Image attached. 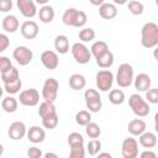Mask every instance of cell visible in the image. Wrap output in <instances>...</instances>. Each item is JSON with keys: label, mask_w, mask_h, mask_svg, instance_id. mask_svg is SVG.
<instances>
[{"label": "cell", "mask_w": 158, "mask_h": 158, "mask_svg": "<svg viewBox=\"0 0 158 158\" xmlns=\"http://www.w3.org/2000/svg\"><path fill=\"white\" fill-rule=\"evenodd\" d=\"M141 44L144 48L158 47V25L154 22H146L141 30Z\"/></svg>", "instance_id": "1"}, {"label": "cell", "mask_w": 158, "mask_h": 158, "mask_svg": "<svg viewBox=\"0 0 158 158\" xmlns=\"http://www.w3.org/2000/svg\"><path fill=\"white\" fill-rule=\"evenodd\" d=\"M88 21V16L84 11L77 10L74 7H68L62 15V22L65 26H73L78 28H84Z\"/></svg>", "instance_id": "2"}, {"label": "cell", "mask_w": 158, "mask_h": 158, "mask_svg": "<svg viewBox=\"0 0 158 158\" xmlns=\"http://www.w3.org/2000/svg\"><path fill=\"white\" fill-rule=\"evenodd\" d=\"M116 83L120 88H128L133 80H135V75H133V68L130 63H122L118 65L117 72H116Z\"/></svg>", "instance_id": "3"}, {"label": "cell", "mask_w": 158, "mask_h": 158, "mask_svg": "<svg viewBox=\"0 0 158 158\" xmlns=\"http://www.w3.org/2000/svg\"><path fill=\"white\" fill-rule=\"evenodd\" d=\"M128 105H130L132 112L138 117H146V116H148V114L151 111L149 104L139 94H132L128 98Z\"/></svg>", "instance_id": "4"}, {"label": "cell", "mask_w": 158, "mask_h": 158, "mask_svg": "<svg viewBox=\"0 0 158 158\" xmlns=\"http://www.w3.org/2000/svg\"><path fill=\"white\" fill-rule=\"evenodd\" d=\"M70 52H72V56H73L74 60L79 64H88L91 59L90 49L81 42H75L70 47Z\"/></svg>", "instance_id": "5"}, {"label": "cell", "mask_w": 158, "mask_h": 158, "mask_svg": "<svg viewBox=\"0 0 158 158\" xmlns=\"http://www.w3.org/2000/svg\"><path fill=\"white\" fill-rule=\"evenodd\" d=\"M58 89H59V83L54 78H47L43 83L42 86V98L43 101H49L54 102L57 96H58Z\"/></svg>", "instance_id": "6"}, {"label": "cell", "mask_w": 158, "mask_h": 158, "mask_svg": "<svg viewBox=\"0 0 158 158\" xmlns=\"http://www.w3.org/2000/svg\"><path fill=\"white\" fill-rule=\"evenodd\" d=\"M84 99L85 105L90 112H99L102 107V101L100 98V94L95 89H86L84 91Z\"/></svg>", "instance_id": "7"}, {"label": "cell", "mask_w": 158, "mask_h": 158, "mask_svg": "<svg viewBox=\"0 0 158 158\" xmlns=\"http://www.w3.org/2000/svg\"><path fill=\"white\" fill-rule=\"evenodd\" d=\"M114 79H115V77H114L112 72L109 69H101L95 75L96 86L100 91H109L112 88Z\"/></svg>", "instance_id": "8"}, {"label": "cell", "mask_w": 158, "mask_h": 158, "mask_svg": "<svg viewBox=\"0 0 158 158\" xmlns=\"http://www.w3.org/2000/svg\"><path fill=\"white\" fill-rule=\"evenodd\" d=\"M12 57L16 60L17 64L23 67V65H27V64H30L32 62L33 52L26 46H17L12 52Z\"/></svg>", "instance_id": "9"}, {"label": "cell", "mask_w": 158, "mask_h": 158, "mask_svg": "<svg viewBox=\"0 0 158 158\" xmlns=\"http://www.w3.org/2000/svg\"><path fill=\"white\" fill-rule=\"evenodd\" d=\"M19 102L21 105L28 106V107L36 106L40 102V93L37 91V89H33V88L22 90L19 96Z\"/></svg>", "instance_id": "10"}, {"label": "cell", "mask_w": 158, "mask_h": 158, "mask_svg": "<svg viewBox=\"0 0 158 158\" xmlns=\"http://www.w3.org/2000/svg\"><path fill=\"white\" fill-rule=\"evenodd\" d=\"M121 154L123 158H137L138 157V142L133 137H127L122 141Z\"/></svg>", "instance_id": "11"}, {"label": "cell", "mask_w": 158, "mask_h": 158, "mask_svg": "<svg viewBox=\"0 0 158 158\" xmlns=\"http://www.w3.org/2000/svg\"><path fill=\"white\" fill-rule=\"evenodd\" d=\"M41 63L43 64V67L48 70H54L57 69V67L59 65V57L58 53L54 51H43L41 53Z\"/></svg>", "instance_id": "12"}, {"label": "cell", "mask_w": 158, "mask_h": 158, "mask_svg": "<svg viewBox=\"0 0 158 158\" xmlns=\"http://www.w3.org/2000/svg\"><path fill=\"white\" fill-rule=\"evenodd\" d=\"M27 131L28 130L22 121H14L9 127L7 135L12 141H20L25 136H27Z\"/></svg>", "instance_id": "13"}, {"label": "cell", "mask_w": 158, "mask_h": 158, "mask_svg": "<svg viewBox=\"0 0 158 158\" xmlns=\"http://www.w3.org/2000/svg\"><path fill=\"white\" fill-rule=\"evenodd\" d=\"M16 5H17V9L21 12V15L26 19H32L33 16L37 15L36 2L32 0H17Z\"/></svg>", "instance_id": "14"}, {"label": "cell", "mask_w": 158, "mask_h": 158, "mask_svg": "<svg viewBox=\"0 0 158 158\" xmlns=\"http://www.w3.org/2000/svg\"><path fill=\"white\" fill-rule=\"evenodd\" d=\"M20 31H21V35L25 37V38H27V40H33V38H36L37 36H38V25H37V22H35V21H32V20H27V21H25L22 25H21V27H20Z\"/></svg>", "instance_id": "15"}, {"label": "cell", "mask_w": 158, "mask_h": 158, "mask_svg": "<svg viewBox=\"0 0 158 158\" xmlns=\"http://www.w3.org/2000/svg\"><path fill=\"white\" fill-rule=\"evenodd\" d=\"M151 84H152V80H151V77L146 73H139L135 80H133V85H135V89L137 91H148L151 89Z\"/></svg>", "instance_id": "16"}, {"label": "cell", "mask_w": 158, "mask_h": 158, "mask_svg": "<svg viewBox=\"0 0 158 158\" xmlns=\"http://www.w3.org/2000/svg\"><path fill=\"white\" fill-rule=\"evenodd\" d=\"M1 26L6 33H15L20 27V22L15 15H6L2 19Z\"/></svg>", "instance_id": "17"}, {"label": "cell", "mask_w": 158, "mask_h": 158, "mask_svg": "<svg viewBox=\"0 0 158 158\" xmlns=\"http://www.w3.org/2000/svg\"><path fill=\"white\" fill-rule=\"evenodd\" d=\"M146 128H147V125L142 118H133L128 122V126H127V130L131 136H141L142 133L146 132Z\"/></svg>", "instance_id": "18"}, {"label": "cell", "mask_w": 158, "mask_h": 158, "mask_svg": "<svg viewBox=\"0 0 158 158\" xmlns=\"http://www.w3.org/2000/svg\"><path fill=\"white\" fill-rule=\"evenodd\" d=\"M44 138H46V132H44V130L42 127L32 126V127L28 128V131H27V139L30 142L37 144V143L43 142Z\"/></svg>", "instance_id": "19"}, {"label": "cell", "mask_w": 158, "mask_h": 158, "mask_svg": "<svg viewBox=\"0 0 158 158\" xmlns=\"http://www.w3.org/2000/svg\"><path fill=\"white\" fill-rule=\"evenodd\" d=\"M99 15L104 20H112L117 15V7L112 2H104L99 7Z\"/></svg>", "instance_id": "20"}, {"label": "cell", "mask_w": 158, "mask_h": 158, "mask_svg": "<svg viewBox=\"0 0 158 158\" xmlns=\"http://www.w3.org/2000/svg\"><path fill=\"white\" fill-rule=\"evenodd\" d=\"M38 115L41 116V118H47V117H52L57 115V110L54 106V102H49V101H43L40 104L38 107Z\"/></svg>", "instance_id": "21"}, {"label": "cell", "mask_w": 158, "mask_h": 158, "mask_svg": "<svg viewBox=\"0 0 158 158\" xmlns=\"http://www.w3.org/2000/svg\"><path fill=\"white\" fill-rule=\"evenodd\" d=\"M54 49L59 54H65L69 51V40L65 35H58L54 38Z\"/></svg>", "instance_id": "22"}, {"label": "cell", "mask_w": 158, "mask_h": 158, "mask_svg": "<svg viewBox=\"0 0 158 158\" xmlns=\"http://www.w3.org/2000/svg\"><path fill=\"white\" fill-rule=\"evenodd\" d=\"M86 85V79L83 74L80 73H75V74H72L70 78H69V86L75 90V91H79L81 89H84Z\"/></svg>", "instance_id": "23"}, {"label": "cell", "mask_w": 158, "mask_h": 158, "mask_svg": "<svg viewBox=\"0 0 158 158\" xmlns=\"http://www.w3.org/2000/svg\"><path fill=\"white\" fill-rule=\"evenodd\" d=\"M54 9L51 6V5H43L40 11H38V17H40V21L43 22V23H49L53 21L54 19Z\"/></svg>", "instance_id": "24"}, {"label": "cell", "mask_w": 158, "mask_h": 158, "mask_svg": "<svg viewBox=\"0 0 158 158\" xmlns=\"http://www.w3.org/2000/svg\"><path fill=\"white\" fill-rule=\"evenodd\" d=\"M139 144L144 148H153L157 146V136L153 132L146 131L139 136Z\"/></svg>", "instance_id": "25"}, {"label": "cell", "mask_w": 158, "mask_h": 158, "mask_svg": "<svg viewBox=\"0 0 158 158\" xmlns=\"http://www.w3.org/2000/svg\"><path fill=\"white\" fill-rule=\"evenodd\" d=\"M17 106H19V100L14 96H5L1 100V107L7 114L15 112L17 110Z\"/></svg>", "instance_id": "26"}, {"label": "cell", "mask_w": 158, "mask_h": 158, "mask_svg": "<svg viewBox=\"0 0 158 158\" xmlns=\"http://www.w3.org/2000/svg\"><path fill=\"white\" fill-rule=\"evenodd\" d=\"M96 64L99 65V68L101 69H107L114 64V53L111 51L105 52L104 54H101L100 57L96 58Z\"/></svg>", "instance_id": "27"}, {"label": "cell", "mask_w": 158, "mask_h": 158, "mask_svg": "<svg viewBox=\"0 0 158 158\" xmlns=\"http://www.w3.org/2000/svg\"><path fill=\"white\" fill-rule=\"evenodd\" d=\"M107 51H110V49H109V44H107L105 41H96V42H94V43L91 44V47H90L91 56H94L95 59H96L98 57H100L101 54H104L105 52H107Z\"/></svg>", "instance_id": "28"}, {"label": "cell", "mask_w": 158, "mask_h": 158, "mask_svg": "<svg viewBox=\"0 0 158 158\" xmlns=\"http://www.w3.org/2000/svg\"><path fill=\"white\" fill-rule=\"evenodd\" d=\"M125 93L121 89H112L109 93V101L112 105H121L125 102Z\"/></svg>", "instance_id": "29"}, {"label": "cell", "mask_w": 158, "mask_h": 158, "mask_svg": "<svg viewBox=\"0 0 158 158\" xmlns=\"http://www.w3.org/2000/svg\"><path fill=\"white\" fill-rule=\"evenodd\" d=\"M20 79V73H19V69L12 67L11 69L1 73V80L4 84H7V83H12V81H16Z\"/></svg>", "instance_id": "30"}, {"label": "cell", "mask_w": 158, "mask_h": 158, "mask_svg": "<svg viewBox=\"0 0 158 158\" xmlns=\"http://www.w3.org/2000/svg\"><path fill=\"white\" fill-rule=\"evenodd\" d=\"M75 122L79 126H86L91 122V114L88 110H80L75 114Z\"/></svg>", "instance_id": "31"}, {"label": "cell", "mask_w": 158, "mask_h": 158, "mask_svg": "<svg viewBox=\"0 0 158 158\" xmlns=\"http://www.w3.org/2000/svg\"><path fill=\"white\" fill-rule=\"evenodd\" d=\"M127 7H128V11L135 15V16H139L143 14L144 11V5L141 2V1H137V0H131L127 2Z\"/></svg>", "instance_id": "32"}, {"label": "cell", "mask_w": 158, "mask_h": 158, "mask_svg": "<svg viewBox=\"0 0 158 158\" xmlns=\"http://www.w3.org/2000/svg\"><path fill=\"white\" fill-rule=\"evenodd\" d=\"M95 36H96V33L91 27H84L79 31V40L81 43L91 42L95 38Z\"/></svg>", "instance_id": "33"}, {"label": "cell", "mask_w": 158, "mask_h": 158, "mask_svg": "<svg viewBox=\"0 0 158 158\" xmlns=\"http://www.w3.org/2000/svg\"><path fill=\"white\" fill-rule=\"evenodd\" d=\"M85 133L91 138V139H96L100 137L101 135V128L98 123L95 122H90L89 125L85 126Z\"/></svg>", "instance_id": "34"}, {"label": "cell", "mask_w": 158, "mask_h": 158, "mask_svg": "<svg viewBox=\"0 0 158 158\" xmlns=\"http://www.w3.org/2000/svg\"><path fill=\"white\" fill-rule=\"evenodd\" d=\"M68 144L69 147H75V146H84V137L79 132H72L68 136Z\"/></svg>", "instance_id": "35"}, {"label": "cell", "mask_w": 158, "mask_h": 158, "mask_svg": "<svg viewBox=\"0 0 158 158\" xmlns=\"http://www.w3.org/2000/svg\"><path fill=\"white\" fill-rule=\"evenodd\" d=\"M21 88H22V80H21V79H19V80H16V81H12V83L4 84V90H5V93H7V94H10V95L17 94Z\"/></svg>", "instance_id": "36"}, {"label": "cell", "mask_w": 158, "mask_h": 158, "mask_svg": "<svg viewBox=\"0 0 158 158\" xmlns=\"http://www.w3.org/2000/svg\"><path fill=\"white\" fill-rule=\"evenodd\" d=\"M86 151L90 156H98L101 151V142L96 138V139H90L88 142V146H86Z\"/></svg>", "instance_id": "37"}, {"label": "cell", "mask_w": 158, "mask_h": 158, "mask_svg": "<svg viewBox=\"0 0 158 158\" xmlns=\"http://www.w3.org/2000/svg\"><path fill=\"white\" fill-rule=\"evenodd\" d=\"M58 122H59V118H58V115L56 116H52V117H47V118H42V126L47 130H53L58 126Z\"/></svg>", "instance_id": "38"}, {"label": "cell", "mask_w": 158, "mask_h": 158, "mask_svg": "<svg viewBox=\"0 0 158 158\" xmlns=\"http://www.w3.org/2000/svg\"><path fill=\"white\" fill-rule=\"evenodd\" d=\"M69 158H85V148H84V146L70 147Z\"/></svg>", "instance_id": "39"}, {"label": "cell", "mask_w": 158, "mask_h": 158, "mask_svg": "<svg viewBox=\"0 0 158 158\" xmlns=\"http://www.w3.org/2000/svg\"><path fill=\"white\" fill-rule=\"evenodd\" d=\"M146 101L151 104H158V88H152L146 91Z\"/></svg>", "instance_id": "40"}, {"label": "cell", "mask_w": 158, "mask_h": 158, "mask_svg": "<svg viewBox=\"0 0 158 158\" xmlns=\"http://www.w3.org/2000/svg\"><path fill=\"white\" fill-rule=\"evenodd\" d=\"M11 68H12L11 60H10L7 57L1 56V57H0V72L4 73V72H6V70H9V69H11Z\"/></svg>", "instance_id": "41"}, {"label": "cell", "mask_w": 158, "mask_h": 158, "mask_svg": "<svg viewBox=\"0 0 158 158\" xmlns=\"http://www.w3.org/2000/svg\"><path fill=\"white\" fill-rule=\"evenodd\" d=\"M27 157L28 158H42L43 153H42L41 148H38L36 146H32L27 149Z\"/></svg>", "instance_id": "42"}, {"label": "cell", "mask_w": 158, "mask_h": 158, "mask_svg": "<svg viewBox=\"0 0 158 158\" xmlns=\"http://www.w3.org/2000/svg\"><path fill=\"white\" fill-rule=\"evenodd\" d=\"M10 44V40L6 33H0V52H4Z\"/></svg>", "instance_id": "43"}, {"label": "cell", "mask_w": 158, "mask_h": 158, "mask_svg": "<svg viewBox=\"0 0 158 158\" xmlns=\"http://www.w3.org/2000/svg\"><path fill=\"white\" fill-rule=\"evenodd\" d=\"M12 9V1L11 0H1L0 1V11L1 12H7Z\"/></svg>", "instance_id": "44"}, {"label": "cell", "mask_w": 158, "mask_h": 158, "mask_svg": "<svg viewBox=\"0 0 158 158\" xmlns=\"http://www.w3.org/2000/svg\"><path fill=\"white\" fill-rule=\"evenodd\" d=\"M139 158H158V157H157V154H156L153 151L147 149V151H143V152L139 154Z\"/></svg>", "instance_id": "45"}, {"label": "cell", "mask_w": 158, "mask_h": 158, "mask_svg": "<svg viewBox=\"0 0 158 158\" xmlns=\"http://www.w3.org/2000/svg\"><path fill=\"white\" fill-rule=\"evenodd\" d=\"M96 158H112V156L110 153H107V152H101V153H99L96 156Z\"/></svg>", "instance_id": "46"}, {"label": "cell", "mask_w": 158, "mask_h": 158, "mask_svg": "<svg viewBox=\"0 0 158 158\" xmlns=\"http://www.w3.org/2000/svg\"><path fill=\"white\" fill-rule=\"evenodd\" d=\"M43 158H59L56 153H53V152H47L44 156H43Z\"/></svg>", "instance_id": "47"}, {"label": "cell", "mask_w": 158, "mask_h": 158, "mask_svg": "<svg viewBox=\"0 0 158 158\" xmlns=\"http://www.w3.org/2000/svg\"><path fill=\"white\" fill-rule=\"evenodd\" d=\"M153 57H154V59L158 62V47H156V48L153 49Z\"/></svg>", "instance_id": "48"}, {"label": "cell", "mask_w": 158, "mask_h": 158, "mask_svg": "<svg viewBox=\"0 0 158 158\" xmlns=\"http://www.w3.org/2000/svg\"><path fill=\"white\" fill-rule=\"evenodd\" d=\"M154 123H158V111H157L156 115H154Z\"/></svg>", "instance_id": "49"}, {"label": "cell", "mask_w": 158, "mask_h": 158, "mask_svg": "<svg viewBox=\"0 0 158 158\" xmlns=\"http://www.w3.org/2000/svg\"><path fill=\"white\" fill-rule=\"evenodd\" d=\"M37 2H38V4H46L47 0H37Z\"/></svg>", "instance_id": "50"}, {"label": "cell", "mask_w": 158, "mask_h": 158, "mask_svg": "<svg viewBox=\"0 0 158 158\" xmlns=\"http://www.w3.org/2000/svg\"><path fill=\"white\" fill-rule=\"evenodd\" d=\"M154 130H156V132L158 133V123H154Z\"/></svg>", "instance_id": "51"}, {"label": "cell", "mask_w": 158, "mask_h": 158, "mask_svg": "<svg viewBox=\"0 0 158 158\" xmlns=\"http://www.w3.org/2000/svg\"><path fill=\"white\" fill-rule=\"evenodd\" d=\"M156 5H157V7H158V0H156Z\"/></svg>", "instance_id": "52"}]
</instances>
